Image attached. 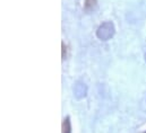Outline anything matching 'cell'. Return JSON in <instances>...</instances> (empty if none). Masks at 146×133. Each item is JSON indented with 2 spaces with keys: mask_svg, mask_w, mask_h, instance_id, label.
Returning <instances> with one entry per match:
<instances>
[{
  "mask_svg": "<svg viewBox=\"0 0 146 133\" xmlns=\"http://www.w3.org/2000/svg\"><path fill=\"white\" fill-rule=\"evenodd\" d=\"M114 32H115V30H114L113 23L112 22H104L99 26V28L96 31V36L101 41H108L114 35Z\"/></svg>",
  "mask_w": 146,
  "mask_h": 133,
  "instance_id": "1",
  "label": "cell"
},
{
  "mask_svg": "<svg viewBox=\"0 0 146 133\" xmlns=\"http://www.w3.org/2000/svg\"><path fill=\"white\" fill-rule=\"evenodd\" d=\"M74 95L77 99H82L87 95V87L84 82L77 81L74 86Z\"/></svg>",
  "mask_w": 146,
  "mask_h": 133,
  "instance_id": "2",
  "label": "cell"
},
{
  "mask_svg": "<svg viewBox=\"0 0 146 133\" xmlns=\"http://www.w3.org/2000/svg\"><path fill=\"white\" fill-rule=\"evenodd\" d=\"M96 6H98V0H85L84 9L86 13H91L96 8Z\"/></svg>",
  "mask_w": 146,
  "mask_h": 133,
  "instance_id": "3",
  "label": "cell"
},
{
  "mask_svg": "<svg viewBox=\"0 0 146 133\" xmlns=\"http://www.w3.org/2000/svg\"><path fill=\"white\" fill-rule=\"evenodd\" d=\"M62 133H72V126H70L69 117H66L62 122Z\"/></svg>",
  "mask_w": 146,
  "mask_h": 133,
  "instance_id": "4",
  "label": "cell"
},
{
  "mask_svg": "<svg viewBox=\"0 0 146 133\" xmlns=\"http://www.w3.org/2000/svg\"><path fill=\"white\" fill-rule=\"evenodd\" d=\"M61 47H62V54H61V57H62V60H65L67 58V46H66V44L64 42L61 43Z\"/></svg>",
  "mask_w": 146,
  "mask_h": 133,
  "instance_id": "5",
  "label": "cell"
},
{
  "mask_svg": "<svg viewBox=\"0 0 146 133\" xmlns=\"http://www.w3.org/2000/svg\"><path fill=\"white\" fill-rule=\"evenodd\" d=\"M145 61H146V54H145Z\"/></svg>",
  "mask_w": 146,
  "mask_h": 133,
  "instance_id": "6",
  "label": "cell"
},
{
  "mask_svg": "<svg viewBox=\"0 0 146 133\" xmlns=\"http://www.w3.org/2000/svg\"><path fill=\"white\" fill-rule=\"evenodd\" d=\"M144 133H146V132H144Z\"/></svg>",
  "mask_w": 146,
  "mask_h": 133,
  "instance_id": "7",
  "label": "cell"
}]
</instances>
